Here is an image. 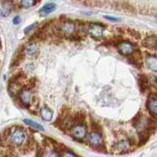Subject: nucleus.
<instances>
[{
    "instance_id": "7",
    "label": "nucleus",
    "mask_w": 157,
    "mask_h": 157,
    "mask_svg": "<svg viewBox=\"0 0 157 157\" xmlns=\"http://www.w3.org/2000/svg\"><path fill=\"white\" fill-rule=\"evenodd\" d=\"M131 145H133V144L128 140H122L115 144L113 148V151L117 154L126 153L128 152Z\"/></svg>"
},
{
    "instance_id": "3",
    "label": "nucleus",
    "mask_w": 157,
    "mask_h": 157,
    "mask_svg": "<svg viewBox=\"0 0 157 157\" xmlns=\"http://www.w3.org/2000/svg\"><path fill=\"white\" fill-rule=\"evenodd\" d=\"M87 141L89 145L94 148H101L103 145V137L98 130H93L88 134Z\"/></svg>"
},
{
    "instance_id": "14",
    "label": "nucleus",
    "mask_w": 157,
    "mask_h": 157,
    "mask_svg": "<svg viewBox=\"0 0 157 157\" xmlns=\"http://www.w3.org/2000/svg\"><path fill=\"white\" fill-rule=\"evenodd\" d=\"M25 52L28 55H35L38 52V46L36 43H31L26 46L25 47Z\"/></svg>"
},
{
    "instance_id": "2",
    "label": "nucleus",
    "mask_w": 157,
    "mask_h": 157,
    "mask_svg": "<svg viewBox=\"0 0 157 157\" xmlns=\"http://www.w3.org/2000/svg\"><path fill=\"white\" fill-rule=\"evenodd\" d=\"M70 133L75 139L82 140L87 135V128L83 123H75L71 126Z\"/></svg>"
},
{
    "instance_id": "13",
    "label": "nucleus",
    "mask_w": 157,
    "mask_h": 157,
    "mask_svg": "<svg viewBox=\"0 0 157 157\" xmlns=\"http://www.w3.org/2000/svg\"><path fill=\"white\" fill-rule=\"evenodd\" d=\"M39 114H40V116L43 119L44 121L49 122L52 120L53 118V116H54V113L52 112V110L50 109H49L48 107H44L42 108L39 111Z\"/></svg>"
},
{
    "instance_id": "15",
    "label": "nucleus",
    "mask_w": 157,
    "mask_h": 157,
    "mask_svg": "<svg viewBox=\"0 0 157 157\" xmlns=\"http://www.w3.org/2000/svg\"><path fill=\"white\" fill-rule=\"evenodd\" d=\"M23 121H24V123H25V124H27L28 126L32 127V128L36 129V130H41V131H43V130H44V128H43V126L40 125L39 123H36V122L33 121V120H29V119H25Z\"/></svg>"
},
{
    "instance_id": "20",
    "label": "nucleus",
    "mask_w": 157,
    "mask_h": 157,
    "mask_svg": "<svg viewBox=\"0 0 157 157\" xmlns=\"http://www.w3.org/2000/svg\"><path fill=\"white\" fill-rule=\"evenodd\" d=\"M37 25H38V23H37V22H36V23L32 24V25H29V26H28L27 28H25V31H24V32H25V34H29V32H30L31 31L33 30V29H34L35 28H36V26H37Z\"/></svg>"
},
{
    "instance_id": "23",
    "label": "nucleus",
    "mask_w": 157,
    "mask_h": 157,
    "mask_svg": "<svg viewBox=\"0 0 157 157\" xmlns=\"http://www.w3.org/2000/svg\"><path fill=\"white\" fill-rule=\"evenodd\" d=\"M151 81H152V86H155V87L157 88V78L155 76H152V79H151Z\"/></svg>"
},
{
    "instance_id": "21",
    "label": "nucleus",
    "mask_w": 157,
    "mask_h": 157,
    "mask_svg": "<svg viewBox=\"0 0 157 157\" xmlns=\"http://www.w3.org/2000/svg\"><path fill=\"white\" fill-rule=\"evenodd\" d=\"M105 18L109 20V21H119L120 19L116 17H112V16H105Z\"/></svg>"
},
{
    "instance_id": "18",
    "label": "nucleus",
    "mask_w": 157,
    "mask_h": 157,
    "mask_svg": "<svg viewBox=\"0 0 157 157\" xmlns=\"http://www.w3.org/2000/svg\"><path fill=\"white\" fill-rule=\"evenodd\" d=\"M45 157H60V154L57 149L49 150L45 153Z\"/></svg>"
},
{
    "instance_id": "10",
    "label": "nucleus",
    "mask_w": 157,
    "mask_h": 157,
    "mask_svg": "<svg viewBox=\"0 0 157 157\" xmlns=\"http://www.w3.org/2000/svg\"><path fill=\"white\" fill-rule=\"evenodd\" d=\"M56 10V4L54 2H49V3L45 4L43 6L39 11V14L41 17H44L48 16L50 13L52 12H54Z\"/></svg>"
},
{
    "instance_id": "19",
    "label": "nucleus",
    "mask_w": 157,
    "mask_h": 157,
    "mask_svg": "<svg viewBox=\"0 0 157 157\" xmlns=\"http://www.w3.org/2000/svg\"><path fill=\"white\" fill-rule=\"evenodd\" d=\"M61 157H77L75 154L73 153L71 151H68V150H63L62 152H61Z\"/></svg>"
},
{
    "instance_id": "12",
    "label": "nucleus",
    "mask_w": 157,
    "mask_h": 157,
    "mask_svg": "<svg viewBox=\"0 0 157 157\" xmlns=\"http://www.w3.org/2000/svg\"><path fill=\"white\" fill-rule=\"evenodd\" d=\"M145 63L149 70L157 72V57L152 55H148L145 59Z\"/></svg>"
},
{
    "instance_id": "9",
    "label": "nucleus",
    "mask_w": 157,
    "mask_h": 157,
    "mask_svg": "<svg viewBox=\"0 0 157 157\" xmlns=\"http://www.w3.org/2000/svg\"><path fill=\"white\" fill-rule=\"evenodd\" d=\"M147 109L152 116L157 117V97L151 95L147 101Z\"/></svg>"
},
{
    "instance_id": "16",
    "label": "nucleus",
    "mask_w": 157,
    "mask_h": 157,
    "mask_svg": "<svg viewBox=\"0 0 157 157\" xmlns=\"http://www.w3.org/2000/svg\"><path fill=\"white\" fill-rule=\"evenodd\" d=\"M10 92L12 93L13 94H20V92L21 91V86L18 82H13V84H11L10 86Z\"/></svg>"
},
{
    "instance_id": "4",
    "label": "nucleus",
    "mask_w": 157,
    "mask_h": 157,
    "mask_svg": "<svg viewBox=\"0 0 157 157\" xmlns=\"http://www.w3.org/2000/svg\"><path fill=\"white\" fill-rule=\"evenodd\" d=\"M118 51L123 56H130L135 51V47L132 43L129 41L120 42L117 46Z\"/></svg>"
},
{
    "instance_id": "25",
    "label": "nucleus",
    "mask_w": 157,
    "mask_h": 157,
    "mask_svg": "<svg viewBox=\"0 0 157 157\" xmlns=\"http://www.w3.org/2000/svg\"><path fill=\"white\" fill-rule=\"evenodd\" d=\"M155 17H156V20H157V14H156V16H155Z\"/></svg>"
},
{
    "instance_id": "24",
    "label": "nucleus",
    "mask_w": 157,
    "mask_h": 157,
    "mask_svg": "<svg viewBox=\"0 0 157 157\" xmlns=\"http://www.w3.org/2000/svg\"><path fill=\"white\" fill-rule=\"evenodd\" d=\"M0 47H1V38H0Z\"/></svg>"
},
{
    "instance_id": "8",
    "label": "nucleus",
    "mask_w": 157,
    "mask_h": 157,
    "mask_svg": "<svg viewBox=\"0 0 157 157\" xmlns=\"http://www.w3.org/2000/svg\"><path fill=\"white\" fill-rule=\"evenodd\" d=\"M105 28L102 25L99 23H91L90 24L88 28V32L93 38L98 39L101 38L104 34Z\"/></svg>"
},
{
    "instance_id": "17",
    "label": "nucleus",
    "mask_w": 157,
    "mask_h": 157,
    "mask_svg": "<svg viewBox=\"0 0 157 157\" xmlns=\"http://www.w3.org/2000/svg\"><path fill=\"white\" fill-rule=\"evenodd\" d=\"M37 2L36 0H21V6L25 9H29L35 6Z\"/></svg>"
},
{
    "instance_id": "1",
    "label": "nucleus",
    "mask_w": 157,
    "mask_h": 157,
    "mask_svg": "<svg viewBox=\"0 0 157 157\" xmlns=\"http://www.w3.org/2000/svg\"><path fill=\"white\" fill-rule=\"evenodd\" d=\"M26 133L22 128L13 127L8 133V138L11 145L13 146H21L26 140Z\"/></svg>"
},
{
    "instance_id": "5",
    "label": "nucleus",
    "mask_w": 157,
    "mask_h": 157,
    "mask_svg": "<svg viewBox=\"0 0 157 157\" xmlns=\"http://www.w3.org/2000/svg\"><path fill=\"white\" fill-rule=\"evenodd\" d=\"M75 25L70 21H64L59 25L57 30L64 36H71L75 32Z\"/></svg>"
},
{
    "instance_id": "11",
    "label": "nucleus",
    "mask_w": 157,
    "mask_h": 157,
    "mask_svg": "<svg viewBox=\"0 0 157 157\" xmlns=\"http://www.w3.org/2000/svg\"><path fill=\"white\" fill-rule=\"evenodd\" d=\"M144 46L148 49L152 50H157V36H148L145 39Z\"/></svg>"
},
{
    "instance_id": "22",
    "label": "nucleus",
    "mask_w": 157,
    "mask_h": 157,
    "mask_svg": "<svg viewBox=\"0 0 157 157\" xmlns=\"http://www.w3.org/2000/svg\"><path fill=\"white\" fill-rule=\"evenodd\" d=\"M21 22V17L19 16H16L13 19V23L14 25H18Z\"/></svg>"
},
{
    "instance_id": "6",
    "label": "nucleus",
    "mask_w": 157,
    "mask_h": 157,
    "mask_svg": "<svg viewBox=\"0 0 157 157\" xmlns=\"http://www.w3.org/2000/svg\"><path fill=\"white\" fill-rule=\"evenodd\" d=\"M19 98L24 105L29 107L33 102V92L29 88H24L20 92Z\"/></svg>"
}]
</instances>
